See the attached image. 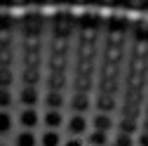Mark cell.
<instances>
[{
    "label": "cell",
    "instance_id": "obj_9",
    "mask_svg": "<svg viewBox=\"0 0 148 146\" xmlns=\"http://www.w3.org/2000/svg\"><path fill=\"white\" fill-rule=\"evenodd\" d=\"M45 104H47V111H61V106H64V94H61V92H47Z\"/></svg>",
    "mask_w": 148,
    "mask_h": 146
},
{
    "label": "cell",
    "instance_id": "obj_17",
    "mask_svg": "<svg viewBox=\"0 0 148 146\" xmlns=\"http://www.w3.org/2000/svg\"><path fill=\"white\" fill-rule=\"evenodd\" d=\"M134 130H136V120H134V118H125V120L120 123V132H122V134H132Z\"/></svg>",
    "mask_w": 148,
    "mask_h": 146
},
{
    "label": "cell",
    "instance_id": "obj_1",
    "mask_svg": "<svg viewBox=\"0 0 148 146\" xmlns=\"http://www.w3.org/2000/svg\"><path fill=\"white\" fill-rule=\"evenodd\" d=\"M21 38H24V71L21 80L28 87H35L40 80V38H42V21L38 14L24 17L21 24Z\"/></svg>",
    "mask_w": 148,
    "mask_h": 146
},
{
    "label": "cell",
    "instance_id": "obj_19",
    "mask_svg": "<svg viewBox=\"0 0 148 146\" xmlns=\"http://www.w3.org/2000/svg\"><path fill=\"white\" fill-rule=\"evenodd\" d=\"M136 144H139V146H148V130H141V134H139Z\"/></svg>",
    "mask_w": 148,
    "mask_h": 146
},
{
    "label": "cell",
    "instance_id": "obj_11",
    "mask_svg": "<svg viewBox=\"0 0 148 146\" xmlns=\"http://www.w3.org/2000/svg\"><path fill=\"white\" fill-rule=\"evenodd\" d=\"M16 146H38V139H35V134H33V132L24 130V132L16 134Z\"/></svg>",
    "mask_w": 148,
    "mask_h": 146
},
{
    "label": "cell",
    "instance_id": "obj_18",
    "mask_svg": "<svg viewBox=\"0 0 148 146\" xmlns=\"http://www.w3.org/2000/svg\"><path fill=\"white\" fill-rule=\"evenodd\" d=\"M12 106V92L10 90H0V108Z\"/></svg>",
    "mask_w": 148,
    "mask_h": 146
},
{
    "label": "cell",
    "instance_id": "obj_16",
    "mask_svg": "<svg viewBox=\"0 0 148 146\" xmlns=\"http://www.w3.org/2000/svg\"><path fill=\"white\" fill-rule=\"evenodd\" d=\"M134 144L136 141L132 134H122V132H118V137L113 139V146H134Z\"/></svg>",
    "mask_w": 148,
    "mask_h": 146
},
{
    "label": "cell",
    "instance_id": "obj_13",
    "mask_svg": "<svg viewBox=\"0 0 148 146\" xmlns=\"http://www.w3.org/2000/svg\"><path fill=\"white\" fill-rule=\"evenodd\" d=\"M97 106H99V113H110L115 108V101H113V97H106V94H101L99 97V101H97Z\"/></svg>",
    "mask_w": 148,
    "mask_h": 146
},
{
    "label": "cell",
    "instance_id": "obj_8",
    "mask_svg": "<svg viewBox=\"0 0 148 146\" xmlns=\"http://www.w3.org/2000/svg\"><path fill=\"white\" fill-rule=\"evenodd\" d=\"M42 123H45L47 130H54V132H57L59 127L64 125V116H61V111H47L45 118H42Z\"/></svg>",
    "mask_w": 148,
    "mask_h": 146
},
{
    "label": "cell",
    "instance_id": "obj_2",
    "mask_svg": "<svg viewBox=\"0 0 148 146\" xmlns=\"http://www.w3.org/2000/svg\"><path fill=\"white\" fill-rule=\"evenodd\" d=\"M12 61H14L12 21L7 17H0V68H12Z\"/></svg>",
    "mask_w": 148,
    "mask_h": 146
},
{
    "label": "cell",
    "instance_id": "obj_21",
    "mask_svg": "<svg viewBox=\"0 0 148 146\" xmlns=\"http://www.w3.org/2000/svg\"><path fill=\"white\" fill-rule=\"evenodd\" d=\"M0 146H3V144H0Z\"/></svg>",
    "mask_w": 148,
    "mask_h": 146
},
{
    "label": "cell",
    "instance_id": "obj_15",
    "mask_svg": "<svg viewBox=\"0 0 148 146\" xmlns=\"http://www.w3.org/2000/svg\"><path fill=\"white\" fill-rule=\"evenodd\" d=\"M12 130V116L7 111H0V134H7Z\"/></svg>",
    "mask_w": 148,
    "mask_h": 146
},
{
    "label": "cell",
    "instance_id": "obj_7",
    "mask_svg": "<svg viewBox=\"0 0 148 146\" xmlns=\"http://www.w3.org/2000/svg\"><path fill=\"white\" fill-rule=\"evenodd\" d=\"M89 106H92V101H89L87 94H82V92H75V94H73V99H71V108H73L75 113L82 116V111H89Z\"/></svg>",
    "mask_w": 148,
    "mask_h": 146
},
{
    "label": "cell",
    "instance_id": "obj_10",
    "mask_svg": "<svg viewBox=\"0 0 148 146\" xmlns=\"http://www.w3.org/2000/svg\"><path fill=\"white\" fill-rule=\"evenodd\" d=\"M40 146H61V137H59V132L47 130V132L40 137Z\"/></svg>",
    "mask_w": 148,
    "mask_h": 146
},
{
    "label": "cell",
    "instance_id": "obj_20",
    "mask_svg": "<svg viewBox=\"0 0 148 146\" xmlns=\"http://www.w3.org/2000/svg\"><path fill=\"white\" fill-rule=\"evenodd\" d=\"M64 146H82V139H73V137H71V139H68Z\"/></svg>",
    "mask_w": 148,
    "mask_h": 146
},
{
    "label": "cell",
    "instance_id": "obj_5",
    "mask_svg": "<svg viewBox=\"0 0 148 146\" xmlns=\"http://www.w3.org/2000/svg\"><path fill=\"white\" fill-rule=\"evenodd\" d=\"M115 127V120L110 118L108 113H97L94 116V120H92V130H97V132H103V134H108L110 130Z\"/></svg>",
    "mask_w": 148,
    "mask_h": 146
},
{
    "label": "cell",
    "instance_id": "obj_6",
    "mask_svg": "<svg viewBox=\"0 0 148 146\" xmlns=\"http://www.w3.org/2000/svg\"><path fill=\"white\" fill-rule=\"evenodd\" d=\"M19 123H21L24 130H28V132H31L33 127L40 123V116H38V111H35V108H24L21 116H19Z\"/></svg>",
    "mask_w": 148,
    "mask_h": 146
},
{
    "label": "cell",
    "instance_id": "obj_14",
    "mask_svg": "<svg viewBox=\"0 0 148 146\" xmlns=\"http://www.w3.org/2000/svg\"><path fill=\"white\" fill-rule=\"evenodd\" d=\"M12 83H14L12 68H0V90H10Z\"/></svg>",
    "mask_w": 148,
    "mask_h": 146
},
{
    "label": "cell",
    "instance_id": "obj_3",
    "mask_svg": "<svg viewBox=\"0 0 148 146\" xmlns=\"http://www.w3.org/2000/svg\"><path fill=\"white\" fill-rule=\"evenodd\" d=\"M66 127H68V134H71L73 139H80L82 134H87V130H89V123H87V118H85V116H80V113H73V116L68 118Z\"/></svg>",
    "mask_w": 148,
    "mask_h": 146
},
{
    "label": "cell",
    "instance_id": "obj_4",
    "mask_svg": "<svg viewBox=\"0 0 148 146\" xmlns=\"http://www.w3.org/2000/svg\"><path fill=\"white\" fill-rule=\"evenodd\" d=\"M19 101L24 104V108H35V104L40 101L38 87H28V85H24L21 92H19Z\"/></svg>",
    "mask_w": 148,
    "mask_h": 146
},
{
    "label": "cell",
    "instance_id": "obj_12",
    "mask_svg": "<svg viewBox=\"0 0 148 146\" xmlns=\"http://www.w3.org/2000/svg\"><path fill=\"white\" fill-rule=\"evenodd\" d=\"M87 144H89V146H106V144H108V134L92 130V132L87 134Z\"/></svg>",
    "mask_w": 148,
    "mask_h": 146
}]
</instances>
